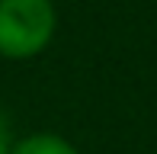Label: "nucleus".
<instances>
[{
    "label": "nucleus",
    "instance_id": "obj_3",
    "mask_svg": "<svg viewBox=\"0 0 157 154\" xmlns=\"http://www.w3.org/2000/svg\"><path fill=\"white\" fill-rule=\"evenodd\" d=\"M13 151V138H10V122L6 116L0 113V154H10Z\"/></svg>",
    "mask_w": 157,
    "mask_h": 154
},
{
    "label": "nucleus",
    "instance_id": "obj_2",
    "mask_svg": "<svg viewBox=\"0 0 157 154\" xmlns=\"http://www.w3.org/2000/svg\"><path fill=\"white\" fill-rule=\"evenodd\" d=\"M10 154H80V151L58 135H32V138H23L19 144H13Z\"/></svg>",
    "mask_w": 157,
    "mask_h": 154
},
{
    "label": "nucleus",
    "instance_id": "obj_1",
    "mask_svg": "<svg viewBox=\"0 0 157 154\" xmlns=\"http://www.w3.org/2000/svg\"><path fill=\"white\" fill-rule=\"evenodd\" d=\"M58 16L52 0H0V55L23 61L52 42Z\"/></svg>",
    "mask_w": 157,
    "mask_h": 154
}]
</instances>
